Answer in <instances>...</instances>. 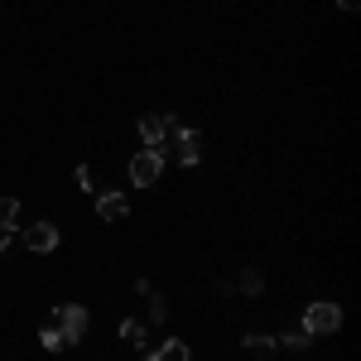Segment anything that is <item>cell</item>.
I'll return each instance as SVG.
<instances>
[{"label":"cell","mask_w":361,"mask_h":361,"mask_svg":"<svg viewBox=\"0 0 361 361\" xmlns=\"http://www.w3.org/2000/svg\"><path fill=\"white\" fill-rule=\"evenodd\" d=\"M265 289V275L260 270H241V279H236V294H246V299H255Z\"/></svg>","instance_id":"cell-12"},{"label":"cell","mask_w":361,"mask_h":361,"mask_svg":"<svg viewBox=\"0 0 361 361\" xmlns=\"http://www.w3.org/2000/svg\"><path fill=\"white\" fill-rule=\"evenodd\" d=\"M333 5H337V10H357L361 0H333Z\"/></svg>","instance_id":"cell-17"},{"label":"cell","mask_w":361,"mask_h":361,"mask_svg":"<svg viewBox=\"0 0 361 361\" xmlns=\"http://www.w3.org/2000/svg\"><path fill=\"white\" fill-rule=\"evenodd\" d=\"M275 342L284 347V352H308V347H313V337H308L304 328H289V333H275Z\"/></svg>","instance_id":"cell-10"},{"label":"cell","mask_w":361,"mask_h":361,"mask_svg":"<svg viewBox=\"0 0 361 361\" xmlns=\"http://www.w3.org/2000/svg\"><path fill=\"white\" fill-rule=\"evenodd\" d=\"M149 299V323H169V299L164 294H145Z\"/></svg>","instance_id":"cell-15"},{"label":"cell","mask_w":361,"mask_h":361,"mask_svg":"<svg viewBox=\"0 0 361 361\" xmlns=\"http://www.w3.org/2000/svg\"><path fill=\"white\" fill-rule=\"evenodd\" d=\"M121 337H126L130 347H145V342H149V328H145L140 318H121Z\"/></svg>","instance_id":"cell-11"},{"label":"cell","mask_w":361,"mask_h":361,"mask_svg":"<svg viewBox=\"0 0 361 361\" xmlns=\"http://www.w3.org/2000/svg\"><path fill=\"white\" fill-rule=\"evenodd\" d=\"M0 231H20V202L0 197Z\"/></svg>","instance_id":"cell-13"},{"label":"cell","mask_w":361,"mask_h":361,"mask_svg":"<svg viewBox=\"0 0 361 361\" xmlns=\"http://www.w3.org/2000/svg\"><path fill=\"white\" fill-rule=\"evenodd\" d=\"M241 347H246V352H255V357H270L279 342H275V333H246V337H241Z\"/></svg>","instance_id":"cell-9"},{"label":"cell","mask_w":361,"mask_h":361,"mask_svg":"<svg viewBox=\"0 0 361 361\" xmlns=\"http://www.w3.org/2000/svg\"><path fill=\"white\" fill-rule=\"evenodd\" d=\"M169 149H173V159H178L183 169H193L197 159H202V149H197V130L178 126L173 116H169Z\"/></svg>","instance_id":"cell-3"},{"label":"cell","mask_w":361,"mask_h":361,"mask_svg":"<svg viewBox=\"0 0 361 361\" xmlns=\"http://www.w3.org/2000/svg\"><path fill=\"white\" fill-rule=\"evenodd\" d=\"M54 328L68 337V347H78V342L87 337V328H92V313H87L82 304H58L54 308Z\"/></svg>","instance_id":"cell-2"},{"label":"cell","mask_w":361,"mask_h":361,"mask_svg":"<svg viewBox=\"0 0 361 361\" xmlns=\"http://www.w3.org/2000/svg\"><path fill=\"white\" fill-rule=\"evenodd\" d=\"M140 140H145V149L169 154V116H140Z\"/></svg>","instance_id":"cell-6"},{"label":"cell","mask_w":361,"mask_h":361,"mask_svg":"<svg viewBox=\"0 0 361 361\" xmlns=\"http://www.w3.org/2000/svg\"><path fill=\"white\" fill-rule=\"evenodd\" d=\"M39 342H44V352H63V347H68V337L58 333L54 323H49V328H44V333H39Z\"/></svg>","instance_id":"cell-16"},{"label":"cell","mask_w":361,"mask_h":361,"mask_svg":"<svg viewBox=\"0 0 361 361\" xmlns=\"http://www.w3.org/2000/svg\"><path fill=\"white\" fill-rule=\"evenodd\" d=\"M97 197V217H102V222H126V212H130V197L126 193H92Z\"/></svg>","instance_id":"cell-7"},{"label":"cell","mask_w":361,"mask_h":361,"mask_svg":"<svg viewBox=\"0 0 361 361\" xmlns=\"http://www.w3.org/2000/svg\"><path fill=\"white\" fill-rule=\"evenodd\" d=\"M58 222H29L25 226V250H34V255H54L58 250Z\"/></svg>","instance_id":"cell-5"},{"label":"cell","mask_w":361,"mask_h":361,"mask_svg":"<svg viewBox=\"0 0 361 361\" xmlns=\"http://www.w3.org/2000/svg\"><path fill=\"white\" fill-rule=\"evenodd\" d=\"M308 337H333L337 328H342V304H333V299H313V304L304 308V323H299Z\"/></svg>","instance_id":"cell-1"},{"label":"cell","mask_w":361,"mask_h":361,"mask_svg":"<svg viewBox=\"0 0 361 361\" xmlns=\"http://www.w3.org/2000/svg\"><path fill=\"white\" fill-rule=\"evenodd\" d=\"M145 361H193V352H188V342L164 337L159 347H149V352H145Z\"/></svg>","instance_id":"cell-8"},{"label":"cell","mask_w":361,"mask_h":361,"mask_svg":"<svg viewBox=\"0 0 361 361\" xmlns=\"http://www.w3.org/2000/svg\"><path fill=\"white\" fill-rule=\"evenodd\" d=\"M126 173H130V183H135V188H154V183H159V173H164V154H159V149H140Z\"/></svg>","instance_id":"cell-4"},{"label":"cell","mask_w":361,"mask_h":361,"mask_svg":"<svg viewBox=\"0 0 361 361\" xmlns=\"http://www.w3.org/2000/svg\"><path fill=\"white\" fill-rule=\"evenodd\" d=\"M73 183H78L82 193H97V173H92V164H78V169H73Z\"/></svg>","instance_id":"cell-14"}]
</instances>
